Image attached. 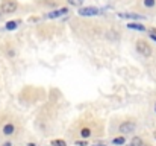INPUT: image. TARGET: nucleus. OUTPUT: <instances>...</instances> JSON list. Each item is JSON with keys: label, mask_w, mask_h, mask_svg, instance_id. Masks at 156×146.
I'll return each instance as SVG.
<instances>
[{"label": "nucleus", "mask_w": 156, "mask_h": 146, "mask_svg": "<svg viewBox=\"0 0 156 146\" xmlns=\"http://www.w3.org/2000/svg\"><path fill=\"white\" fill-rule=\"evenodd\" d=\"M155 111H156V105H155Z\"/></svg>", "instance_id": "nucleus-24"}, {"label": "nucleus", "mask_w": 156, "mask_h": 146, "mask_svg": "<svg viewBox=\"0 0 156 146\" xmlns=\"http://www.w3.org/2000/svg\"><path fill=\"white\" fill-rule=\"evenodd\" d=\"M130 146H143V140L140 137H133L130 142Z\"/></svg>", "instance_id": "nucleus-10"}, {"label": "nucleus", "mask_w": 156, "mask_h": 146, "mask_svg": "<svg viewBox=\"0 0 156 146\" xmlns=\"http://www.w3.org/2000/svg\"><path fill=\"white\" fill-rule=\"evenodd\" d=\"M143 146H150V145H143Z\"/></svg>", "instance_id": "nucleus-23"}, {"label": "nucleus", "mask_w": 156, "mask_h": 146, "mask_svg": "<svg viewBox=\"0 0 156 146\" xmlns=\"http://www.w3.org/2000/svg\"><path fill=\"white\" fill-rule=\"evenodd\" d=\"M14 131H15V128H14L12 123H6L3 126V134L5 136H11V134H14Z\"/></svg>", "instance_id": "nucleus-8"}, {"label": "nucleus", "mask_w": 156, "mask_h": 146, "mask_svg": "<svg viewBox=\"0 0 156 146\" xmlns=\"http://www.w3.org/2000/svg\"><path fill=\"white\" fill-rule=\"evenodd\" d=\"M118 17H121V18H133V20H144L143 15H140V14H133V12H120Z\"/></svg>", "instance_id": "nucleus-6"}, {"label": "nucleus", "mask_w": 156, "mask_h": 146, "mask_svg": "<svg viewBox=\"0 0 156 146\" xmlns=\"http://www.w3.org/2000/svg\"><path fill=\"white\" fill-rule=\"evenodd\" d=\"M149 37H150V38L153 40V41H156V35L153 34V32H150V35H149Z\"/></svg>", "instance_id": "nucleus-17"}, {"label": "nucleus", "mask_w": 156, "mask_h": 146, "mask_svg": "<svg viewBox=\"0 0 156 146\" xmlns=\"http://www.w3.org/2000/svg\"><path fill=\"white\" fill-rule=\"evenodd\" d=\"M67 2H68L71 6H77V8L82 6V3H83V0H67Z\"/></svg>", "instance_id": "nucleus-13"}, {"label": "nucleus", "mask_w": 156, "mask_h": 146, "mask_svg": "<svg viewBox=\"0 0 156 146\" xmlns=\"http://www.w3.org/2000/svg\"><path fill=\"white\" fill-rule=\"evenodd\" d=\"M150 32H153V34H155V35H156V29H152V31H150Z\"/></svg>", "instance_id": "nucleus-20"}, {"label": "nucleus", "mask_w": 156, "mask_h": 146, "mask_svg": "<svg viewBox=\"0 0 156 146\" xmlns=\"http://www.w3.org/2000/svg\"><path fill=\"white\" fill-rule=\"evenodd\" d=\"M18 23H20V21H17V20L8 21V23H6V29H8V31H14V29L18 28Z\"/></svg>", "instance_id": "nucleus-9"}, {"label": "nucleus", "mask_w": 156, "mask_h": 146, "mask_svg": "<svg viewBox=\"0 0 156 146\" xmlns=\"http://www.w3.org/2000/svg\"><path fill=\"white\" fill-rule=\"evenodd\" d=\"M143 5L146 8H153L156 5V0H143Z\"/></svg>", "instance_id": "nucleus-12"}, {"label": "nucleus", "mask_w": 156, "mask_h": 146, "mask_svg": "<svg viewBox=\"0 0 156 146\" xmlns=\"http://www.w3.org/2000/svg\"><path fill=\"white\" fill-rule=\"evenodd\" d=\"M135 131V123L133 122H123L120 125V133L121 134H130Z\"/></svg>", "instance_id": "nucleus-4"}, {"label": "nucleus", "mask_w": 156, "mask_h": 146, "mask_svg": "<svg viewBox=\"0 0 156 146\" xmlns=\"http://www.w3.org/2000/svg\"><path fill=\"white\" fill-rule=\"evenodd\" d=\"M127 28L129 29H132V31H138V32H144L146 31V26L144 24H141V23H127Z\"/></svg>", "instance_id": "nucleus-7"}, {"label": "nucleus", "mask_w": 156, "mask_h": 146, "mask_svg": "<svg viewBox=\"0 0 156 146\" xmlns=\"http://www.w3.org/2000/svg\"><path fill=\"white\" fill-rule=\"evenodd\" d=\"M17 8H18V3L15 0H3L0 5V11L3 14H12L17 11Z\"/></svg>", "instance_id": "nucleus-2"}, {"label": "nucleus", "mask_w": 156, "mask_h": 146, "mask_svg": "<svg viewBox=\"0 0 156 146\" xmlns=\"http://www.w3.org/2000/svg\"><path fill=\"white\" fill-rule=\"evenodd\" d=\"M2 146H12V143H5V145H2Z\"/></svg>", "instance_id": "nucleus-18"}, {"label": "nucleus", "mask_w": 156, "mask_h": 146, "mask_svg": "<svg viewBox=\"0 0 156 146\" xmlns=\"http://www.w3.org/2000/svg\"><path fill=\"white\" fill-rule=\"evenodd\" d=\"M76 146H87V142H76Z\"/></svg>", "instance_id": "nucleus-16"}, {"label": "nucleus", "mask_w": 156, "mask_h": 146, "mask_svg": "<svg viewBox=\"0 0 156 146\" xmlns=\"http://www.w3.org/2000/svg\"><path fill=\"white\" fill-rule=\"evenodd\" d=\"M52 146H67V143H65L64 140H53Z\"/></svg>", "instance_id": "nucleus-15"}, {"label": "nucleus", "mask_w": 156, "mask_h": 146, "mask_svg": "<svg viewBox=\"0 0 156 146\" xmlns=\"http://www.w3.org/2000/svg\"><path fill=\"white\" fill-rule=\"evenodd\" d=\"M153 137H155V139H156V131H155V133H153Z\"/></svg>", "instance_id": "nucleus-21"}, {"label": "nucleus", "mask_w": 156, "mask_h": 146, "mask_svg": "<svg viewBox=\"0 0 156 146\" xmlns=\"http://www.w3.org/2000/svg\"><path fill=\"white\" fill-rule=\"evenodd\" d=\"M93 146H105V145H93Z\"/></svg>", "instance_id": "nucleus-22"}, {"label": "nucleus", "mask_w": 156, "mask_h": 146, "mask_svg": "<svg viewBox=\"0 0 156 146\" xmlns=\"http://www.w3.org/2000/svg\"><path fill=\"white\" fill-rule=\"evenodd\" d=\"M27 146H37L35 143H27Z\"/></svg>", "instance_id": "nucleus-19"}, {"label": "nucleus", "mask_w": 156, "mask_h": 146, "mask_svg": "<svg viewBox=\"0 0 156 146\" xmlns=\"http://www.w3.org/2000/svg\"><path fill=\"white\" fill-rule=\"evenodd\" d=\"M80 136H82L83 139H87V137H90V136H91V131H90L88 128H83V129L80 131Z\"/></svg>", "instance_id": "nucleus-14"}, {"label": "nucleus", "mask_w": 156, "mask_h": 146, "mask_svg": "<svg viewBox=\"0 0 156 146\" xmlns=\"http://www.w3.org/2000/svg\"><path fill=\"white\" fill-rule=\"evenodd\" d=\"M136 50H138L140 55H143V56H146V58L152 56V53H153L152 46H150L147 41H144V40H138V41H136Z\"/></svg>", "instance_id": "nucleus-1"}, {"label": "nucleus", "mask_w": 156, "mask_h": 146, "mask_svg": "<svg viewBox=\"0 0 156 146\" xmlns=\"http://www.w3.org/2000/svg\"><path fill=\"white\" fill-rule=\"evenodd\" d=\"M100 14H102V9L94 8V6H82V8H79V15H82V17H94V15H100Z\"/></svg>", "instance_id": "nucleus-3"}, {"label": "nucleus", "mask_w": 156, "mask_h": 146, "mask_svg": "<svg viewBox=\"0 0 156 146\" xmlns=\"http://www.w3.org/2000/svg\"><path fill=\"white\" fill-rule=\"evenodd\" d=\"M67 12H68V9H67V8H59V9H55V11H52V12L46 14V15H44V18H59V17L65 15Z\"/></svg>", "instance_id": "nucleus-5"}, {"label": "nucleus", "mask_w": 156, "mask_h": 146, "mask_svg": "<svg viewBox=\"0 0 156 146\" xmlns=\"http://www.w3.org/2000/svg\"><path fill=\"white\" fill-rule=\"evenodd\" d=\"M112 143H114V145H124V143H126V139H124V137H115V139L112 140Z\"/></svg>", "instance_id": "nucleus-11"}]
</instances>
